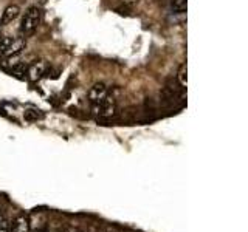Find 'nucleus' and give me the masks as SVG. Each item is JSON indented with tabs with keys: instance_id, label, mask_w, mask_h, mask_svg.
<instances>
[{
	"instance_id": "nucleus-12",
	"label": "nucleus",
	"mask_w": 248,
	"mask_h": 232,
	"mask_svg": "<svg viewBox=\"0 0 248 232\" xmlns=\"http://www.w3.org/2000/svg\"><path fill=\"white\" fill-rule=\"evenodd\" d=\"M121 2L127 3V5H135V3H138V2H140V0H121Z\"/></svg>"
},
{
	"instance_id": "nucleus-1",
	"label": "nucleus",
	"mask_w": 248,
	"mask_h": 232,
	"mask_svg": "<svg viewBox=\"0 0 248 232\" xmlns=\"http://www.w3.org/2000/svg\"><path fill=\"white\" fill-rule=\"evenodd\" d=\"M41 10L37 6H31L27 10V13L23 14L22 22H20V33L23 36H31L36 31V28L41 23Z\"/></svg>"
},
{
	"instance_id": "nucleus-8",
	"label": "nucleus",
	"mask_w": 248,
	"mask_h": 232,
	"mask_svg": "<svg viewBox=\"0 0 248 232\" xmlns=\"http://www.w3.org/2000/svg\"><path fill=\"white\" fill-rule=\"evenodd\" d=\"M23 116H25L27 121H39L44 118V113L41 110H37V108H27Z\"/></svg>"
},
{
	"instance_id": "nucleus-15",
	"label": "nucleus",
	"mask_w": 248,
	"mask_h": 232,
	"mask_svg": "<svg viewBox=\"0 0 248 232\" xmlns=\"http://www.w3.org/2000/svg\"><path fill=\"white\" fill-rule=\"evenodd\" d=\"M0 212H2V207H0Z\"/></svg>"
},
{
	"instance_id": "nucleus-10",
	"label": "nucleus",
	"mask_w": 248,
	"mask_h": 232,
	"mask_svg": "<svg viewBox=\"0 0 248 232\" xmlns=\"http://www.w3.org/2000/svg\"><path fill=\"white\" fill-rule=\"evenodd\" d=\"M13 42V37L10 36H3V37H0V54H3L5 50L10 46V44Z\"/></svg>"
},
{
	"instance_id": "nucleus-3",
	"label": "nucleus",
	"mask_w": 248,
	"mask_h": 232,
	"mask_svg": "<svg viewBox=\"0 0 248 232\" xmlns=\"http://www.w3.org/2000/svg\"><path fill=\"white\" fill-rule=\"evenodd\" d=\"M107 95H108V91L104 84H95L89 91V99L92 104H98L101 101H104Z\"/></svg>"
},
{
	"instance_id": "nucleus-14",
	"label": "nucleus",
	"mask_w": 248,
	"mask_h": 232,
	"mask_svg": "<svg viewBox=\"0 0 248 232\" xmlns=\"http://www.w3.org/2000/svg\"><path fill=\"white\" fill-rule=\"evenodd\" d=\"M41 232H50V231H46V229H44V231H41Z\"/></svg>"
},
{
	"instance_id": "nucleus-6",
	"label": "nucleus",
	"mask_w": 248,
	"mask_h": 232,
	"mask_svg": "<svg viewBox=\"0 0 248 232\" xmlns=\"http://www.w3.org/2000/svg\"><path fill=\"white\" fill-rule=\"evenodd\" d=\"M27 46V41L25 37H19V39H13V42L10 44V46L5 50V53L2 56L5 58H10V56H14V54H20V51Z\"/></svg>"
},
{
	"instance_id": "nucleus-11",
	"label": "nucleus",
	"mask_w": 248,
	"mask_h": 232,
	"mask_svg": "<svg viewBox=\"0 0 248 232\" xmlns=\"http://www.w3.org/2000/svg\"><path fill=\"white\" fill-rule=\"evenodd\" d=\"M172 8L178 13L186 11V0H174L172 2Z\"/></svg>"
},
{
	"instance_id": "nucleus-4",
	"label": "nucleus",
	"mask_w": 248,
	"mask_h": 232,
	"mask_svg": "<svg viewBox=\"0 0 248 232\" xmlns=\"http://www.w3.org/2000/svg\"><path fill=\"white\" fill-rule=\"evenodd\" d=\"M46 72L45 60H36L28 67V77L31 81H39Z\"/></svg>"
},
{
	"instance_id": "nucleus-2",
	"label": "nucleus",
	"mask_w": 248,
	"mask_h": 232,
	"mask_svg": "<svg viewBox=\"0 0 248 232\" xmlns=\"http://www.w3.org/2000/svg\"><path fill=\"white\" fill-rule=\"evenodd\" d=\"M93 113L101 118H110L115 115V99L113 98H107L104 101H101L98 104H93Z\"/></svg>"
},
{
	"instance_id": "nucleus-13",
	"label": "nucleus",
	"mask_w": 248,
	"mask_h": 232,
	"mask_svg": "<svg viewBox=\"0 0 248 232\" xmlns=\"http://www.w3.org/2000/svg\"><path fill=\"white\" fill-rule=\"evenodd\" d=\"M64 232H81V231H78V229H75V228H70V226H68V228L64 229Z\"/></svg>"
},
{
	"instance_id": "nucleus-7",
	"label": "nucleus",
	"mask_w": 248,
	"mask_h": 232,
	"mask_svg": "<svg viewBox=\"0 0 248 232\" xmlns=\"http://www.w3.org/2000/svg\"><path fill=\"white\" fill-rule=\"evenodd\" d=\"M10 232H30V221L27 217L19 215L17 218L11 223Z\"/></svg>"
},
{
	"instance_id": "nucleus-5",
	"label": "nucleus",
	"mask_w": 248,
	"mask_h": 232,
	"mask_svg": "<svg viewBox=\"0 0 248 232\" xmlns=\"http://www.w3.org/2000/svg\"><path fill=\"white\" fill-rule=\"evenodd\" d=\"M20 14V8L17 5H10L5 8V11L0 15V25H8L13 20H16Z\"/></svg>"
},
{
	"instance_id": "nucleus-9",
	"label": "nucleus",
	"mask_w": 248,
	"mask_h": 232,
	"mask_svg": "<svg viewBox=\"0 0 248 232\" xmlns=\"http://www.w3.org/2000/svg\"><path fill=\"white\" fill-rule=\"evenodd\" d=\"M188 70H186V64H182L180 65V68H178V72H177V79H178V82H180V85L182 87H185L186 85V81H188Z\"/></svg>"
}]
</instances>
